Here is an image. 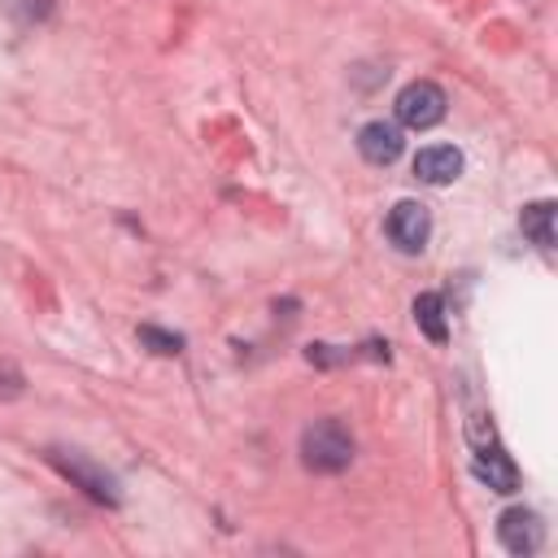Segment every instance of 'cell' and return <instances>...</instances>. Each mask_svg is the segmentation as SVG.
<instances>
[{"label": "cell", "mask_w": 558, "mask_h": 558, "mask_svg": "<svg viewBox=\"0 0 558 558\" xmlns=\"http://www.w3.org/2000/svg\"><path fill=\"white\" fill-rule=\"evenodd\" d=\"M301 462L310 471H323V475H336L353 462V436L344 432V423L336 418H318L301 432Z\"/></svg>", "instance_id": "cell-1"}, {"label": "cell", "mask_w": 558, "mask_h": 558, "mask_svg": "<svg viewBox=\"0 0 558 558\" xmlns=\"http://www.w3.org/2000/svg\"><path fill=\"white\" fill-rule=\"evenodd\" d=\"M397 118H401L405 126H414V131L436 126V122L445 118V92H440L432 78H414V83H405L401 96H397Z\"/></svg>", "instance_id": "cell-2"}, {"label": "cell", "mask_w": 558, "mask_h": 558, "mask_svg": "<svg viewBox=\"0 0 558 558\" xmlns=\"http://www.w3.org/2000/svg\"><path fill=\"white\" fill-rule=\"evenodd\" d=\"M48 462H52L65 480H74L87 497H96V501H105V506H118V484H113V475H105L100 466H92L83 453H74V449H48Z\"/></svg>", "instance_id": "cell-3"}, {"label": "cell", "mask_w": 558, "mask_h": 558, "mask_svg": "<svg viewBox=\"0 0 558 558\" xmlns=\"http://www.w3.org/2000/svg\"><path fill=\"white\" fill-rule=\"evenodd\" d=\"M384 227H388V240H392L401 253H418V248L427 244V235H432V214H427V205H418V201H397Z\"/></svg>", "instance_id": "cell-4"}, {"label": "cell", "mask_w": 558, "mask_h": 558, "mask_svg": "<svg viewBox=\"0 0 558 558\" xmlns=\"http://www.w3.org/2000/svg\"><path fill=\"white\" fill-rule=\"evenodd\" d=\"M405 140H401V126L397 122H366L357 131V153L371 161V166H392L401 157Z\"/></svg>", "instance_id": "cell-5"}, {"label": "cell", "mask_w": 558, "mask_h": 558, "mask_svg": "<svg viewBox=\"0 0 558 558\" xmlns=\"http://www.w3.org/2000/svg\"><path fill=\"white\" fill-rule=\"evenodd\" d=\"M497 541H501L510 554H532V549L541 545V519H536L532 510H523V506H510V510H501V519H497Z\"/></svg>", "instance_id": "cell-6"}, {"label": "cell", "mask_w": 558, "mask_h": 558, "mask_svg": "<svg viewBox=\"0 0 558 558\" xmlns=\"http://www.w3.org/2000/svg\"><path fill=\"white\" fill-rule=\"evenodd\" d=\"M414 174L423 183H432V187H445V183H453L462 174V153L453 144H432V148H423L414 157Z\"/></svg>", "instance_id": "cell-7"}, {"label": "cell", "mask_w": 558, "mask_h": 558, "mask_svg": "<svg viewBox=\"0 0 558 558\" xmlns=\"http://www.w3.org/2000/svg\"><path fill=\"white\" fill-rule=\"evenodd\" d=\"M471 471H475L493 493H514V488H519V466H514V462H510V453H506V449H497V445L475 449Z\"/></svg>", "instance_id": "cell-8"}, {"label": "cell", "mask_w": 558, "mask_h": 558, "mask_svg": "<svg viewBox=\"0 0 558 558\" xmlns=\"http://www.w3.org/2000/svg\"><path fill=\"white\" fill-rule=\"evenodd\" d=\"M519 227H523V235H527L536 248H554V201H532V205H523Z\"/></svg>", "instance_id": "cell-9"}, {"label": "cell", "mask_w": 558, "mask_h": 558, "mask_svg": "<svg viewBox=\"0 0 558 558\" xmlns=\"http://www.w3.org/2000/svg\"><path fill=\"white\" fill-rule=\"evenodd\" d=\"M414 323L423 327V336H427L432 344H445V340H449V323H445V301H440L436 292H423V296H414Z\"/></svg>", "instance_id": "cell-10"}, {"label": "cell", "mask_w": 558, "mask_h": 558, "mask_svg": "<svg viewBox=\"0 0 558 558\" xmlns=\"http://www.w3.org/2000/svg\"><path fill=\"white\" fill-rule=\"evenodd\" d=\"M140 340H144L153 353H179V349H183V336L161 331V327H140Z\"/></svg>", "instance_id": "cell-11"}]
</instances>
